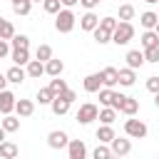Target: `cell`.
Returning <instances> with one entry per match:
<instances>
[{
	"label": "cell",
	"mask_w": 159,
	"mask_h": 159,
	"mask_svg": "<svg viewBox=\"0 0 159 159\" xmlns=\"http://www.w3.org/2000/svg\"><path fill=\"white\" fill-rule=\"evenodd\" d=\"M75 22H77V17H75V12L70 7H65V10H60L55 15V30L57 32H72L75 30Z\"/></svg>",
	"instance_id": "cell-1"
},
{
	"label": "cell",
	"mask_w": 159,
	"mask_h": 159,
	"mask_svg": "<svg viewBox=\"0 0 159 159\" xmlns=\"http://www.w3.org/2000/svg\"><path fill=\"white\" fill-rule=\"evenodd\" d=\"M132 37H134L132 22H122V20H119V25H117L114 32H112V42H114V45H127V42H132Z\"/></svg>",
	"instance_id": "cell-2"
},
{
	"label": "cell",
	"mask_w": 159,
	"mask_h": 159,
	"mask_svg": "<svg viewBox=\"0 0 159 159\" xmlns=\"http://www.w3.org/2000/svg\"><path fill=\"white\" fill-rule=\"evenodd\" d=\"M122 99H124V94H122V92H114V89H109V87H102V89H99V104H104V107L119 109Z\"/></svg>",
	"instance_id": "cell-3"
},
{
	"label": "cell",
	"mask_w": 159,
	"mask_h": 159,
	"mask_svg": "<svg viewBox=\"0 0 159 159\" xmlns=\"http://www.w3.org/2000/svg\"><path fill=\"white\" fill-rule=\"evenodd\" d=\"M147 124L142 122V119H127L124 122V134L129 137V139H144L147 137Z\"/></svg>",
	"instance_id": "cell-4"
},
{
	"label": "cell",
	"mask_w": 159,
	"mask_h": 159,
	"mask_svg": "<svg viewBox=\"0 0 159 159\" xmlns=\"http://www.w3.org/2000/svg\"><path fill=\"white\" fill-rule=\"evenodd\" d=\"M97 114H99L97 104H92V102H84V104L77 109V122H80V124H89V122H94V119H97Z\"/></svg>",
	"instance_id": "cell-5"
},
{
	"label": "cell",
	"mask_w": 159,
	"mask_h": 159,
	"mask_svg": "<svg viewBox=\"0 0 159 159\" xmlns=\"http://www.w3.org/2000/svg\"><path fill=\"white\" fill-rule=\"evenodd\" d=\"M109 149H112L114 157H127V154L132 152V142L124 139V137H114V139L109 142Z\"/></svg>",
	"instance_id": "cell-6"
},
{
	"label": "cell",
	"mask_w": 159,
	"mask_h": 159,
	"mask_svg": "<svg viewBox=\"0 0 159 159\" xmlns=\"http://www.w3.org/2000/svg\"><path fill=\"white\" fill-rule=\"evenodd\" d=\"M87 157V147L82 139H70L67 142V159H84Z\"/></svg>",
	"instance_id": "cell-7"
},
{
	"label": "cell",
	"mask_w": 159,
	"mask_h": 159,
	"mask_svg": "<svg viewBox=\"0 0 159 159\" xmlns=\"http://www.w3.org/2000/svg\"><path fill=\"white\" fill-rule=\"evenodd\" d=\"M67 142H70V137H67V132H62V129H55V132L47 134L50 149H62V147H67Z\"/></svg>",
	"instance_id": "cell-8"
},
{
	"label": "cell",
	"mask_w": 159,
	"mask_h": 159,
	"mask_svg": "<svg viewBox=\"0 0 159 159\" xmlns=\"http://www.w3.org/2000/svg\"><path fill=\"white\" fill-rule=\"evenodd\" d=\"M15 102H17V97L10 89H0V112L2 114H10L15 109Z\"/></svg>",
	"instance_id": "cell-9"
},
{
	"label": "cell",
	"mask_w": 159,
	"mask_h": 159,
	"mask_svg": "<svg viewBox=\"0 0 159 159\" xmlns=\"http://www.w3.org/2000/svg\"><path fill=\"white\" fill-rule=\"evenodd\" d=\"M82 87H84V92H89V94L99 92V89H102V75H99V72L87 75V77H84V82H82Z\"/></svg>",
	"instance_id": "cell-10"
},
{
	"label": "cell",
	"mask_w": 159,
	"mask_h": 159,
	"mask_svg": "<svg viewBox=\"0 0 159 159\" xmlns=\"http://www.w3.org/2000/svg\"><path fill=\"white\" fill-rule=\"evenodd\" d=\"M117 112H122V114H127V117H134L137 112H139V99H134V97H127L124 94V99H122V104H119V109Z\"/></svg>",
	"instance_id": "cell-11"
},
{
	"label": "cell",
	"mask_w": 159,
	"mask_h": 159,
	"mask_svg": "<svg viewBox=\"0 0 159 159\" xmlns=\"http://www.w3.org/2000/svg\"><path fill=\"white\" fill-rule=\"evenodd\" d=\"M99 75H102V87H109L112 89L114 84H119V72L114 67H104Z\"/></svg>",
	"instance_id": "cell-12"
},
{
	"label": "cell",
	"mask_w": 159,
	"mask_h": 159,
	"mask_svg": "<svg viewBox=\"0 0 159 159\" xmlns=\"http://www.w3.org/2000/svg\"><path fill=\"white\" fill-rule=\"evenodd\" d=\"M124 60H127V67H129V70H139V67L144 65V52H142V50H129Z\"/></svg>",
	"instance_id": "cell-13"
},
{
	"label": "cell",
	"mask_w": 159,
	"mask_h": 159,
	"mask_svg": "<svg viewBox=\"0 0 159 159\" xmlns=\"http://www.w3.org/2000/svg\"><path fill=\"white\" fill-rule=\"evenodd\" d=\"M62 70H65V62L57 60V57H50V60L45 62V75H50V77H60Z\"/></svg>",
	"instance_id": "cell-14"
},
{
	"label": "cell",
	"mask_w": 159,
	"mask_h": 159,
	"mask_svg": "<svg viewBox=\"0 0 159 159\" xmlns=\"http://www.w3.org/2000/svg\"><path fill=\"white\" fill-rule=\"evenodd\" d=\"M25 72H27V77L40 80V77L45 75V62H40V60H30V62L25 65Z\"/></svg>",
	"instance_id": "cell-15"
},
{
	"label": "cell",
	"mask_w": 159,
	"mask_h": 159,
	"mask_svg": "<svg viewBox=\"0 0 159 159\" xmlns=\"http://www.w3.org/2000/svg\"><path fill=\"white\" fill-rule=\"evenodd\" d=\"M70 104H72V102H67V99H65L62 94H55V99L50 102V107H52V112H55L57 117L67 114V112H70Z\"/></svg>",
	"instance_id": "cell-16"
},
{
	"label": "cell",
	"mask_w": 159,
	"mask_h": 159,
	"mask_svg": "<svg viewBox=\"0 0 159 159\" xmlns=\"http://www.w3.org/2000/svg\"><path fill=\"white\" fill-rule=\"evenodd\" d=\"M97 25H99V17H97L92 10H87V12L80 17V27H82V30H87V32H92Z\"/></svg>",
	"instance_id": "cell-17"
},
{
	"label": "cell",
	"mask_w": 159,
	"mask_h": 159,
	"mask_svg": "<svg viewBox=\"0 0 159 159\" xmlns=\"http://www.w3.org/2000/svg\"><path fill=\"white\" fill-rule=\"evenodd\" d=\"M5 77H7V82H12V84H20V82L27 77V72H25L20 65H12V67L5 72Z\"/></svg>",
	"instance_id": "cell-18"
},
{
	"label": "cell",
	"mask_w": 159,
	"mask_h": 159,
	"mask_svg": "<svg viewBox=\"0 0 159 159\" xmlns=\"http://www.w3.org/2000/svg\"><path fill=\"white\" fill-rule=\"evenodd\" d=\"M15 112H17V117H30L35 112V102L32 99H17L15 102Z\"/></svg>",
	"instance_id": "cell-19"
},
{
	"label": "cell",
	"mask_w": 159,
	"mask_h": 159,
	"mask_svg": "<svg viewBox=\"0 0 159 159\" xmlns=\"http://www.w3.org/2000/svg\"><path fill=\"white\" fill-rule=\"evenodd\" d=\"M139 22H142V27H144V30H154V25L159 22V15H157V12H152V10H147V12H142V15H139Z\"/></svg>",
	"instance_id": "cell-20"
},
{
	"label": "cell",
	"mask_w": 159,
	"mask_h": 159,
	"mask_svg": "<svg viewBox=\"0 0 159 159\" xmlns=\"http://www.w3.org/2000/svg\"><path fill=\"white\" fill-rule=\"evenodd\" d=\"M117 72H119V84H122V87H132V84H134V80H137V70L124 67V70H117Z\"/></svg>",
	"instance_id": "cell-21"
},
{
	"label": "cell",
	"mask_w": 159,
	"mask_h": 159,
	"mask_svg": "<svg viewBox=\"0 0 159 159\" xmlns=\"http://www.w3.org/2000/svg\"><path fill=\"white\" fill-rule=\"evenodd\" d=\"M114 137H117V134H114L112 124H102V127L97 129V139H99V144H109Z\"/></svg>",
	"instance_id": "cell-22"
},
{
	"label": "cell",
	"mask_w": 159,
	"mask_h": 159,
	"mask_svg": "<svg viewBox=\"0 0 159 159\" xmlns=\"http://www.w3.org/2000/svg\"><path fill=\"white\" fill-rule=\"evenodd\" d=\"M0 157L2 159H15L17 157V144L15 142H7V139L0 142Z\"/></svg>",
	"instance_id": "cell-23"
},
{
	"label": "cell",
	"mask_w": 159,
	"mask_h": 159,
	"mask_svg": "<svg viewBox=\"0 0 159 159\" xmlns=\"http://www.w3.org/2000/svg\"><path fill=\"white\" fill-rule=\"evenodd\" d=\"M139 40H142V47H144V50H149V47H159V35H157L154 30H147Z\"/></svg>",
	"instance_id": "cell-24"
},
{
	"label": "cell",
	"mask_w": 159,
	"mask_h": 159,
	"mask_svg": "<svg viewBox=\"0 0 159 159\" xmlns=\"http://www.w3.org/2000/svg\"><path fill=\"white\" fill-rule=\"evenodd\" d=\"M0 127L10 134V132H17L20 129V117H12V114H5L2 117V122H0Z\"/></svg>",
	"instance_id": "cell-25"
},
{
	"label": "cell",
	"mask_w": 159,
	"mask_h": 159,
	"mask_svg": "<svg viewBox=\"0 0 159 159\" xmlns=\"http://www.w3.org/2000/svg\"><path fill=\"white\" fill-rule=\"evenodd\" d=\"M7 42L12 45V50H27V47H30V37H27V35H17V32H15L12 40H7Z\"/></svg>",
	"instance_id": "cell-26"
},
{
	"label": "cell",
	"mask_w": 159,
	"mask_h": 159,
	"mask_svg": "<svg viewBox=\"0 0 159 159\" xmlns=\"http://www.w3.org/2000/svg\"><path fill=\"white\" fill-rule=\"evenodd\" d=\"M97 119H99L102 124H114V119H117V109H112V107H104V109H99Z\"/></svg>",
	"instance_id": "cell-27"
},
{
	"label": "cell",
	"mask_w": 159,
	"mask_h": 159,
	"mask_svg": "<svg viewBox=\"0 0 159 159\" xmlns=\"http://www.w3.org/2000/svg\"><path fill=\"white\" fill-rule=\"evenodd\" d=\"M10 57H12V62L20 65V67H25V65L30 62V52H27V50H12Z\"/></svg>",
	"instance_id": "cell-28"
},
{
	"label": "cell",
	"mask_w": 159,
	"mask_h": 159,
	"mask_svg": "<svg viewBox=\"0 0 159 159\" xmlns=\"http://www.w3.org/2000/svg\"><path fill=\"white\" fill-rule=\"evenodd\" d=\"M92 35H94V42H97V45H107V42H112V32H107V30H102V27H94Z\"/></svg>",
	"instance_id": "cell-29"
},
{
	"label": "cell",
	"mask_w": 159,
	"mask_h": 159,
	"mask_svg": "<svg viewBox=\"0 0 159 159\" xmlns=\"http://www.w3.org/2000/svg\"><path fill=\"white\" fill-rule=\"evenodd\" d=\"M50 57H52V47H50V45H37V50H35V60L47 62Z\"/></svg>",
	"instance_id": "cell-30"
},
{
	"label": "cell",
	"mask_w": 159,
	"mask_h": 159,
	"mask_svg": "<svg viewBox=\"0 0 159 159\" xmlns=\"http://www.w3.org/2000/svg\"><path fill=\"white\" fill-rule=\"evenodd\" d=\"M47 87H50V92H52V94H62V92L67 89V82H65V80H60V77H52Z\"/></svg>",
	"instance_id": "cell-31"
},
{
	"label": "cell",
	"mask_w": 159,
	"mask_h": 159,
	"mask_svg": "<svg viewBox=\"0 0 159 159\" xmlns=\"http://www.w3.org/2000/svg\"><path fill=\"white\" fill-rule=\"evenodd\" d=\"M109 157H114V154L107 144H97V149L92 152V159H109Z\"/></svg>",
	"instance_id": "cell-32"
},
{
	"label": "cell",
	"mask_w": 159,
	"mask_h": 159,
	"mask_svg": "<svg viewBox=\"0 0 159 159\" xmlns=\"http://www.w3.org/2000/svg\"><path fill=\"white\" fill-rule=\"evenodd\" d=\"M132 17H134V5H129V2L127 5H119V20L122 22H129Z\"/></svg>",
	"instance_id": "cell-33"
},
{
	"label": "cell",
	"mask_w": 159,
	"mask_h": 159,
	"mask_svg": "<svg viewBox=\"0 0 159 159\" xmlns=\"http://www.w3.org/2000/svg\"><path fill=\"white\" fill-rule=\"evenodd\" d=\"M117 25H119V20L107 15V17H102V20H99V25H97V27H102V30H107V32H114V27H117Z\"/></svg>",
	"instance_id": "cell-34"
},
{
	"label": "cell",
	"mask_w": 159,
	"mask_h": 159,
	"mask_svg": "<svg viewBox=\"0 0 159 159\" xmlns=\"http://www.w3.org/2000/svg\"><path fill=\"white\" fill-rule=\"evenodd\" d=\"M12 10H15V15H30L32 2H30V0H20V2H15V5H12Z\"/></svg>",
	"instance_id": "cell-35"
},
{
	"label": "cell",
	"mask_w": 159,
	"mask_h": 159,
	"mask_svg": "<svg viewBox=\"0 0 159 159\" xmlns=\"http://www.w3.org/2000/svg\"><path fill=\"white\" fill-rule=\"evenodd\" d=\"M42 7H45V12L57 15V12L62 10V2H60V0H42Z\"/></svg>",
	"instance_id": "cell-36"
},
{
	"label": "cell",
	"mask_w": 159,
	"mask_h": 159,
	"mask_svg": "<svg viewBox=\"0 0 159 159\" xmlns=\"http://www.w3.org/2000/svg\"><path fill=\"white\" fill-rule=\"evenodd\" d=\"M12 35H15V25L10 20H5L2 22V30H0V40H12Z\"/></svg>",
	"instance_id": "cell-37"
},
{
	"label": "cell",
	"mask_w": 159,
	"mask_h": 159,
	"mask_svg": "<svg viewBox=\"0 0 159 159\" xmlns=\"http://www.w3.org/2000/svg\"><path fill=\"white\" fill-rule=\"evenodd\" d=\"M52 99H55V94L50 92V87H42V89L37 92V102H40V104H50Z\"/></svg>",
	"instance_id": "cell-38"
},
{
	"label": "cell",
	"mask_w": 159,
	"mask_h": 159,
	"mask_svg": "<svg viewBox=\"0 0 159 159\" xmlns=\"http://www.w3.org/2000/svg\"><path fill=\"white\" fill-rule=\"evenodd\" d=\"M142 52H144V62H159V47H149Z\"/></svg>",
	"instance_id": "cell-39"
},
{
	"label": "cell",
	"mask_w": 159,
	"mask_h": 159,
	"mask_svg": "<svg viewBox=\"0 0 159 159\" xmlns=\"http://www.w3.org/2000/svg\"><path fill=\"white\" fill-rule=\"evenodd\" d=\"M147 89H149L152 94H157V92H159V77H157V75L147 77Z\"/></svg>",
	"instance_id": "cell-40"
},
{
	"label": "cell",
	"mask_w": 159,
	"mask_h": 159,
	"mask_svg": "<svg viewBox=\"0 0 159 159\" xmlns=\"http://www.w3.org/2000/svg\"><path fill=\"white\" fill-rule=\"evenodd\" d=\"M7 55H10V42L7 40H0V60L7 57Z\"/></svg>",
	"instance_id": "cell-41"
},
{
	"label": "cell",
	"mask_w": 159,
	"mask_h": 159,
	"mask_svg": "<svg viewBox=\"0 0 159 159\" xmlns=\"http://www.w3.org/2000/svg\"><path fill=\"white\" fill-rule=\"evenodd\" d=\"M62 97H65L67 102H75V99H77V94H75V89H70V87H67V89L62 92Z\"/></svg>",
	"instance_id": "cell-42"
},
{
	"label": "cell",
	"mask_w": 159,
	"mask_h": 159,
	"mask_svg": "<svg viewBox=\"0 0 159 159\" xmlns=\"http://www.w3.org/2000/svg\"><path fill=\"white\" fill-rule=\"evenodd\" d=\"M80 5H82V7H87V10H94L99 2H97V0H80Z\"/></svg>",
	"instance_id": "cell-43"
},
{
	"label": "cell",
	"mask_w": 159,
	"mask_h": 159,
	"mask_svg": "<svg viewBox=\"0 0 159 159\" xmlns=\"http://www.w3.org/2000/svg\"><path fill=\"white\" fill-rule=\"evenodd\" d=\"M60 2H62V5H65V7H72V5H77V2H80V0H60Z\"/></svg>",
	"instance_id": "cell-44"
},
{
	"label": "cell",
	"mask_w": 159,
	"mask_h": 159,
	"mask_svg": "<svg viewBox=\"0 0 159 159\" xmlns=\"http://www.w3.org/2000/svg\"><path fill=\"white\" fill-rule=\"evenodd\" d=\"M5 84H7V77H5V75H0V89H5Z\"/></svg>",
	"instance_id": "cell-45"
},
{
	"label": "cell",
	"mask_w": 159,
	"mask_h": 159,
	"mask_svg": "<svg viewBox=\"0 0 159 159\" xmlns=\"http://www.w3.org/2000/svg\"><path fill=\"white\" fill-rule=\"evenodd\" d=\"M5 134H7V132H5L2 127H0V142H5Z\"/></svg>",
	"instance_id": "cell-46"
},
{
	"label": "cell",
	"mask_w": 159,
	"mask_h": 159,
	"mask_svg": "<svg viewBox=\"0 0 159 159\" xmlns=\"http://www.w3.org/2000/svg\"><path fill=\"white\" fill-rule=\"evenodd\" d=\"M154 107H157V109H159V92H157V94H154Z\"/></svg>",
	"instance_id": "cell-47"
},
{
	"label": "cell",
	"mask_w": 159,
	"mask_h": 159,
	"mask_svg": "<svg viewBox=\"0 0 159 159\" xmlns=\"http://www.w3.org/2000/svg\"><path fill=\"white\" fill-rule=\"evenodd\" d=\"M154 32H157V35H159V22H157V25H154Z\"/></svg>",
	"instance_id": "cell-48"
},
{
	"label": "cell",
	"mask_w": 159,
	"mask_h": 159,
	"mask_svg": "<svg viewBox=\"0 0 159 159\" xmlns=\"http://www.w3.org/2000/svg\"><path fill=\"white\" fill-rule=\"evenodd\" d=\"M144 2H149V5H154V2H159V0H144Z\"/></svg>",
	"instance_id": "cell-49"
},
{
	"label": "cell",
	"mask_w": 159,
	"mask_h": 159,
	"mask_svg": "<svg viewBox=\"0 0 159 159\" xmlns=\"http://www.w3.org/2000/svg\"><path fill=\"white\" fill-rule=\"evenodd\" d=\"M2 22H5V20H2V17H0V30H2Z\"/></svg>",
	"instance_id": "cell-50"
},
{
	"label": "cell",
	"mask_w": 159,
	"mask_h": 159,
	"mask_svg": "<svg viewBox=\"0 0 159 159\" xmlns=\"http://www.w3.org/2000/svg\"><path fill=\"white\" fill-rule=\"evenodd\" d=\"M10 2H12V5H15V2H20V0H10Z\"/></svg>",
	"instance_id": "cell-51"
},
{
	"label": "cell",
	"mask_w": 159,
	"mask_h": 159,
	"mask_svg": "<svg viewBox=\"0 0 159 159\" xmlns=\"http://www.w3.org/2000/svg\"><path fill=\"white\" fill-rule=\"evenodd\" d=\"M30 2H42V0H30Z\"/></svg>",
	"instance_id": "cell-52"
},
{
	"label": "cell",
	"mask_w": 159,
	"mask_h": 159,
	"mask_svg": "<svg viewBox=\"0 0 159 159\" xmlns=\"http://www.w3.org/2000/svg\"><path fill=\"white\" fill-rule=\"evenodd\" d=\"M109 159H122V157H109Z\"/></svg>",
	"instance_id": "cell-53"
},
{
	"label": "cell",
	"mask_w": 159,
	"mask_h": 159,
	"mask_svg": "<svg viewBox=\"0 0 159 159\" xmlns=\"http://www.w3.org/2000/svg\"><path fill=\"white\" fill-rule=\"evenodd\" d=\"M97 2H104V0H97Z\"/></svg>",
	"instance_id": "cell-54"
},
{
	"label": "cell",
	"mask_w": 159,
	"mask_h": 159,
	"mask_svg": "<svg viewBox=\"0 0 159 159\" xmlns=\"http://www.w3.org/2000/svg\"><path fill=\"white\" fill-rule=\"evenodd\" d=\"M157 15H159V12H157Z\"/></svg>",
	"instance_id": "cell-55"
},
{
	"label": "cell",
	"mask_w": 159,
	"mask_h": 159,
	"mask_svg": "<svg viewBox=\"0 0 159 159\" xmlns=\"http://www.w3.org/2000/svg\"><path fill=\"white\" fill-rule=\"evenodd\" d=\"M0 159H2V157H0Z\"/></svg>",
	"instance_id": "cell-56"
},
{
	"label": "cell",
	"mask_w": 159,
	"mask_h": 159,
	"mask_svg": "<svg viewBox=\"0 0 159 159\" xmlns=\"http://www.w3.org/2000/svg\"><path fill=\"white\" fill-rule=\"evenodd\" d=\"M15 159H17V157H15Z\"/></svg>",
	"instance_id": "cell-57"
},
{
	"label": "cell",
	"mask_w": 159,
	"mask_h": 159,
	"mask_svg": "<svg viewBox=\"0 0 159 159\" xmlns=\"http://www.w3.org/2000/svg\"><path fill=\"white\" fill-rule=\"evenodd\" d=\"M157 159H159V157H157Z\"/></svg>",
	"instance_id": "cell-58"
}]
</instances>
